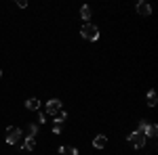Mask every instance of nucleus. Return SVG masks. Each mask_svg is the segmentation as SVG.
Wrapping results in <instances>:
<instances>
[{
  "mask_svg": "<svg viewBox=\"0 0 158 155\" xmlns=\"http://www.w3.org/2000/svg\"><path fill=\"white\" fill-rule=\"evenodd\" d=\"M80 34H82V38H85V40H91V42H95V40L99 38V29H97V25L85 23V25H82V29H80Z\"/></svg>",
  "mask_w": 158,
  "mask_h": 155,
  "instance_id": "obj_1",
  "label": "nucleus"
},
{
  "mask_svg": "<svg viewBox=\"0 0 158 155\" xmlns=\"http://www.w3.org/2000/svg\"><path fill=\"white\" fill-rule=\"evenodd\" d=\"M146 141H148V136H143L141 132H137V130H133L129 134V143L133 145L135 149H143L146 147Z\"/></svg>",
  "mask_w": 158,
  "mask_h": 155,
  "instance_id": "obj_2",
  "label": "nucleus"
},
{
  "mask_svg": "<svg viewBox=\"0 0 158 155\" xmlns=\"http://www.w3.org/2000/svg\"><path fill=\"white\" fill-rule=\"evenodd\" d=\"M21 128H17V126H9L6 128V143L9 145H15V143H19V138H21Z\"/></svg>",
  "mask_w": 158,
  "mask_h": 155,
  "instance_id": "obj_3",
  "label": "nucleus"
},
{
  "mask_svg": "<svg viewBox=\"0 0 158 155\" xmlns=\"http://www.w3.org/2000/svg\"><path fill=\"white\" fill-rule=\"evenodd\" d=\"M61 111V101L59 99H51L47 103V115H57Z\"/></svg>",
  "mask_w": 158,
  "mask_h": 155,
  "instance_id": "obj_4",
  "label": "nucleus"
},
{
  "mask_svg": "<svg viewBox=\"0 0 158 155\" xmlns=\"http://www.w3.org/2000/svg\"><path fill=\"white\" fill-rule=\"evenodd\" d=\"M137 13H139V17H150L152 15V6L141 0V2H137Z\"/></svg>",
  "mask_w": 158,
  "mask_h": 155,
  "instance_id": "obj_5",
  "label": "nucleus"
},
{
  "mask_svg": "<svg viewBox=\"0 0 158 155\" xmlns=\"http://www.w3.org/2000/svg\"><path fill=\"white\" fill-rule=\"evenodd\" d=\"M93 147H95V149H106V147H108V136H106V134H97V136L93 138Z\"/></svg>",
  "mask_w": 158,
  "mask_h": 155,
  "instance_id": "obj_6",
  "label": "nucleus"
},
{
  "mask_svg": "<svg viewBox=\"0 0 158 155\" xmlns=\"http://www.w3.org/2000/svg\"><path fill=\"white\" fill-rule=\"evenodd\" d=\"M25 109H27V111H38V109H40V101H38V99H27V101H25Z\"/></svg>",
  "mask_w": 158,
  "mask_h": 155,
  "instance_id": "obj_7",
  "label": "nucleus"
},
{
  "mask_svg": "<svg viewBox=\"0 0 158 155\" xmlns=\"http://www.w3.org/2000/svg\"><path fill=\"white\" fill-rule=\"evenodd\" d=\"M21 149H23V151H34V149H36V138H25Z\"/></svg>",
  "mask_w": 158,
  "mask_h": 155,
  "instance_id": "obj_8",
  "label": "nucleus"
},
{
  "mask_svg": "<svg viewBox=\"0 0 158 155\" xmlns=\"http://www.w3.org/2000/svg\"><path fill=\"white\" fill-rule=\"evenodd\" d=\"M146 103H148V107H154V105H156V92H154V90H150V92H148Z\"/></svg>",
  "mask_w": 158,
  "mask_h": 155,
  "instance_id": "obj_9",
  "label": "nucleus"
},
{
  "mask_svg": "<svg viewBox=\"0 0 158 155\" xmlns=\"http://www.w3.org/2000/svg\"><path fill=\"white\" fill-rule=\"evenodd\" d=\"M59 153L61 155H78V149H74V147H59Z\"/></svg>",
  "mask_w": 158,
  "mask_h": 155,
  "instance_id": "obj_10",
  "label": "nucleus"
},
{
  "mask_svg": "<svg viewBox=\"0 0 158 155\" xmlns=\"http://www.w3.org/2000/svg\"><path fill=\"white\" fill-rule=\"evenodd\" d=\"M38 124H27V138H36Z\"/></svg>",
  "mask_w": 158,
  "mask_h": 155,
  "instance_id": "obj_11",
  "label": "nucleus"
},
{
  "mask_svg": "<svg viewBox=\"0 0 158 155\" xmlns=\"http://www.w3.org/2000/svg\"><path fill=\"white\" fill-rule=\"evenodd\" d=\"M80 19L82 21H89L91 19V6H82L80 9Z\"/></svg>",
  "mask_w": 158,
  "mask_h": 155,
  "instance_id": "obj_12",
  "label": "nucleus"
},
{
  "mask_svg": "<svg viewBox=\"0 0 158 155\" xmlns=\"http://www.w3.org/2000/svg\"><path fill=\"white\" fill-rule=\"evenodd\" d=\"M156 134H158V126H156V124H148V132H146V136H152V138H154Z\"/></svg>",
  "mask_w": 158,
  "mask_h": 155,
  "instance_id": "obj_13",
  "label": "nucleus"
},
{
  "mask_svg": "<svg viewBox=\"0 0 158 155\" xmlns=\"http://www.w3.org/2000/svg\"><path fill=\"white\" fill-rule=\"evenodd\" d=\"M137 132H141V134L146 136V132H148V122H146V119H141V122H139V126H137Z\"/></svg>",
  "mask_w": 158,
  "mask_h": 155,
  "instance_id": "obj_14",
  "label": "nucleus"
},
{
  "mask_svg": "<svg viewBox=\"0 0 158 155\" xmlns=\"http://www.w3.org/2000/svg\"><path fill=\"white\" fill-rule=\"evenodd\" d=\"M51 128H53V134H61V122H57V119H55V124H53Z\"/></svg>",
  "mask_w": 158,
  "mask_h": 155,
  "instance_id": "obj_15",
  "label": "nucleus"
},
{
  "mask_svg": "<svg viewBox=\"0 0 158 155\" xmlns=\"http://www.w3.org/2000/svg\"><path fill=\"white\" fill-rule=\"evenodd\" d=\"M68 118V113H65V111H63V109H61L59 113H57V115H55V119H57V122H61V124H63V119Z\"/></svg>",
  "mask_w": 158,
  "mask_h": 155,
  "instance_id": "obj_16",
  "label": "nucleus"
},
{
  "mask_svg": "<svg viewBox=\"0 0 158 155\" xmlns=\"http://www.w3.org/2000/svg\"><path fill=\"white\" fill-rule=\"evenodd\" d=\"M44 122H47V118H44V113H40V115H38V124H44Z\"/></svg>",
  "mask_w": 158,
  "mask_h": 155,
  "instance_id": "obj_17",
  "label": "nucleus"
},
{
  "mask_svg": "<svg viewBox=\"0 0 158 155\" xmlns=\"http://www.w3.org/2000/svg\"><path fill=\"white\" fill-rule=\"evenodd\" d=\"M0 76H2V72H0Z\"/></svg>",
  "mask_w": 158,
  "mask_h": 155,
  "instance_id": "obj_18",
  "label": "nucleus"
}]
</instances>
